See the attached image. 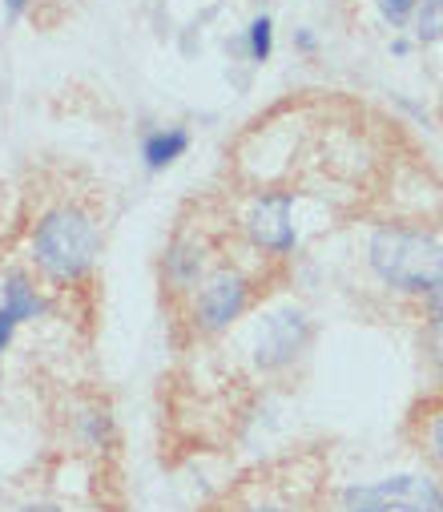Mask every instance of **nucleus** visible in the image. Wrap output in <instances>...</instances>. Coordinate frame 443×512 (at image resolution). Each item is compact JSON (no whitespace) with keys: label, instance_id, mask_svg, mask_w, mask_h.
<instances>
[{"label":"nucleus","instance_id":"f257e3e1","mask_svg":"<svg viewBox=\"0 0 443 512\" xmlns=\"http://www.w3.org/2000/svg\"><path fill=\"white\" fill-rule=\"evenodd\" d=\"M101 254V226L93 218V210L77 206V202H61L49 206L29 234V259L37 267V275L53 287H77L93 275Z\"/></svg>","mask_w":443,"mask_h":512},{"label":"nucleus","instance_id":"f03ea898","mask_svg":"<svg viewBox=\"0 0 443 512\" xmlns=\"http://www.w3.org/2000/svg\"><path fill=\"white\" fill-rule=\"evenodd\" d=\"M367 263L395 295H427L443 279V242L423 226H379L367 242Z\"/></svg>","mask_w":443,"mask_h":512},{"label":"nucleus","instance_id":"7ed1b4c3","mask_svg":"<svg viewBox=\"0 0 443 512\" xmlns=\"http://www.w3.org/2000/svg\"><path fill=\"white\" fill-rule=\"evenodd\" d=\"M254 303V279L238 267H214L190 295V323L198 335H226Z\"/></svg>","mask_w":443,"mask_h":512},{"label":"nucleus","instance_id":"20e7f679","mask_svg":"<svg viewBox=\"0 0 443 512\" xmlns=\"http://www.w3.org/2000/svg\"><path fill=\"white\" fill-rule=\"evenodd\" d=\"M347 512L355 508H379V512H443V484L419 472H399L375 484H351L343 488Z\"/></svg>","mask_w":443,"mask_h":512},{"label":"nucleus","instance_id":"39448f33","mask_svg":"<svg viewBox=\"0 0 443 512\" xmlns=\"http://www.w3.org/2000/svg\"><path fill=\"white\" fill-rule=\"evenodd\" d=\"M311 343V319L303 307H278L254 327V363L262 371H286Z\"/></svg>","mask_w":443,"mask_h":512},{"label":"nucleus","instance_id":"423d86ee","mask_svg":"<svg viewBox=\"0 0 443 512\" xmlns=\"http://www.w3.org/2000/svg\"><path fill=\"white\" fill-rule=\"evenodd\" d=\"M242 230L258 250L274 254V259L290 254L294 242H299V230H294V194L290 190H258L242 210Z\"/></svg>","mask_w":443,"mask_h":512},{"label":"nucleus","instance_id":"0eeeda50","mask_svg":"<svg viewBox=\"0 0 443 512\" xmlns=\"http://www.w3.org/2000/svg\"><path fill=\"white\" fill-rule=\"evenodd\" d=\"M210 275V242L194 230H178L162 254V283L174 295H194V287Z\"/></svg>","mask_w":443,"mask_h":512},{"label":"nucleus","instance_id":"6e6552de","mask_svg":"<svg viewBox=\"0 0 443 512\" xmlns=\"http://www.w3.org/2000/svg\"><path fill=\"white\" fill-rule=\"evenodd\" d=\"M0 311H5L17 327H25V323L49 315V299L29 271H5L0 275Z\"/></svg>","mask_w":443,"mask_h":512},{"label":"nucleus","instance_id":"1a4fd4ad","mask_svg":"<svg viewBox=\"0 0 443 512\" xmlns=\"http://www.w3.org/2000/svg\"><path fill=\"white\" fill-rule=\"evenodd\" d=\"M190 150V130L186 125H158L141 138V166L150 174H166L170 166H178Z\"/></svg>","mask_w":443,"mask_h":512},{"label":"nucleus","instance_id":"9d476101","mask_svg":"<svg viewBox=\"0 0 443 512\" xmlns=\"http://www.w3.org/2000/svg\"><path fill=\"white\" fill-rule=\"evenodd\" d=\"M77 440H81V448H89V452H105L113 440H117V428H113V416H109V408H85L81 416H77Z\"/></svg>","mask_w":443,"mask_h":512},{"label":"nucleus","instance_id":"9b49d317","mask_svg":"<svg viewBox=\"0 0 443 512\" xmlns=\"http://www.w3.org/2000/svg\"><path fill=\"white\" fill-rule=\"evenodd\" d=\"M411 29L419 45H443V0H419Z\"/></svg>","mask_w":443,"mask_h":512},{"label":"nucleus","instance_id":"f8f14e48","mask_svg":"<svg viewBox=\"0 0 443 512\" xmlns=\"http://www.w3.org/2000/svg\"><path fill=\"white\" fill-rule=\"evenodd\" d=\"M246 53H250L254 65H266L270 61V53H274V21L266 13H258L250 21V29H246Z\"/></svg>","mask_w":443,"mask_h":512},{"label":"nucleus","instance_id":"ddd939ff","mask_svg":"<svg viewBox=\"0 0 443 512\" xmlns=\"http://www.w3.org/2000/svg\"><path fill=\"white\" fill-rule=\"evenodd\" d=\"M419 420H423V436H419V444H423L427 460H431V464L443 472V404L427 408Z\"/></svg>","mask_w":443,"mask_h":512},{"label":"nucleus","instance_id":"4468645a","mask_svg":"<svg viewBox=\"0 0 443 512\" xmlns=\"http://www.w3.org/2000/svg\"><path fill=\"white\" fill-rule=\"evenodd\" d=\"M415 5L419 0H375L383 25H391V29H407L415 21Z\"/></svg>","mask_w":443,"mask_h":512},{"label":"nucleus","instance_id":"2eb2a0df","mask_svg":"<svg viewBox=\"0 0 443 512\" xmlns=\"http://www.w3.org/2000/svg\"><path fill=\"white\" fill-rule=\"evenodd\" d=\"M234 512H299L286 496H254V500H242Z\"/></svg>","mask_w":443,"mask_h":512},{"label":"nucleus","instance_id":"dca6fc26","mask_svg":"<svg viewBox=\"0 0 443 512\" xmlns=\"http://www.w3.org/2000/svg\"><path fill=\"white\" fill-rule=\"evenodd\" d=\"M423 311H427V323H443V279L423 295Z\"/></svg>","mask_w":443,"mask_h":512},{"label":"nucleus","instance_id":"f3484780","mask_svg":"<svg viewBox=\"0 0 443 512\" xmlns=\"http://www.w3.org/2000/svg\"><path fill=\"white\" fill-rule=\"evenodd\" d=\"M294 49H299L303 57H315L319 53V37L311 29H294Z\"/></svg>","mask_w":443,"mask_h":512},{"label":"nucleus","instance_id":"a211bd4d","mask_svg":"<svg viewBox=\"0 0 443 512\" xmlns=\"http://www.w3.org/2000/svg\"><path fill=\"white\" fill-rule=\"evenodd\" d=\"M427 347H431V359L443 367V323H427Z\"/></svg>","mask_w":443,"mask_h":512},{"label":"nucleus","instance_id":"6ab92c4d","mask_svg":"<svg viewBox=\"0 0 443 512\" xmlns=\"http://www.w3.org/2000/svg\"><path fill=\"white\" fill-rule=\"evenodd\" d=\"M17 331H21V327H17V323H13V319H9L5 311H0V355H5V351L13 347V339H17Z\"/></svg>","mask_w":443,"mask_h":512},{"label":"nucleus","instance_id":"aec40b11","mask_svg":"<svg viewBox=\"0 0 443 512\" xmlns=\"http://www.w3.org/2000/svg\"><path fill=\"white\" fill-rule=\"evenodd\" d=\"M17 512H61L53 500H29V504H21Z\"/></svg>","mask_w":443,"mask_h":512},{"label":"nucleus","instance_id":"412c9836","mask_svg":"<svg viewBox=\"0 0 443 512\" xmlns=\"http://www.w3.org/2000/svg\"><path fill=\"white\" fill-rule=\"evenodd\" d=\"M29 5H33V0H5V13H9V17H21Z\"/></svg>","mask_w":443,"mask_h":512},{"label":"nucleus","instance_id":"4be33fe9","mask_svg":"<svg viewBox=\"0 0 443 512\" xmlns=\"http://www.w3.org/2000/svg\"><path fill=\"white\" fill-rule=\"evenodd\" d=\"M391 53H395V57H411V41H407V37H395V41H391Z\"/></svg>","mask_w":443,"mask_h":512},{"label":"nucleus","instance_id":"5701e85b","mask_svg":"<svg viewBox=\"0 0 443 512\" xmlns=\"http://www.w3.org/2000/svg\"><path fill=\"white\" fill-rule=\"evenodd\" d=\"M355 512H379V508H355Z\"/></svg>","mask_w":443,"mask_h":512}]
</instances>
